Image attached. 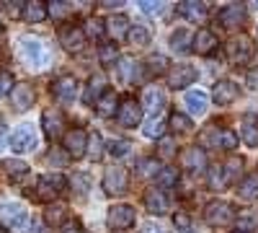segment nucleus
<instances>
[{
	"label": "nucleus",
	"mask_w": 258,
	"mask_h": 233,
	"mask_svg": "<svg viewBox=\"0 0 258 233\" xmlns=\"http://www.w3.org/2000/svg\"><path fill=\"white\" fill-rule=\"evenodd\" d=\"M59 44L68 52H80L85 47V31L80 26H73V24L62 26L59 29Z\"/></svg>",
	"instance_id": "obj_10"
},
{
	"label": "nucleus",
	"mask_w": 258,
	"mask_h": 233,
	"mask_svg": "<svg viewBox=\"0 0 258 233\" xmlns=\"http://www.w3.org/2000/svg\"><path fill=\"white\" fill-rule=\"evenodd\" d=\"M232 225H235V230H240V233L255 230V228H258V207H245V210H240V213L235 215Z\"/></svg>",
	"instance_id": "obj_20"
},
{
	"label": "nucleus",
	"mask_w": 258,
	"mask_h": 233,
	"mask_svg": "<svg viewBox=\"0 0 258 233\" xmlns=\"http://www.w3.org/2000/svg\"><path fill=\"white\" fill-rule=\"evenodd\" d=\"M0 233H8V230H3V228H0Z\"/></svg>",
	"instance_id": "obj_59"
},
{
	"label": "nucleus",
	"mask_w": 258,
	"mask_h": 233,
	"mask_svg": "<svg viewBox=\"0 0 258 233\" xmlns=\"http://www.w3.org/2000/svg\"><path fill=\"white\" fill-rule=\"evenodd\" d=\"M145 205L153 215H165L168 213V200L163 195V189H150V192L145 195Z\"/></svg>",
	"instance_id": "obj_25"
},
{
	"label": "nucleus",
	"mask_w": 258,
	"mask_h": 233,
	"mask_svg": "<svg viewBox=\"0 0 258 233\" xmlns=\"http://www.w3.org/2000/svg\"><path fill=\"white\" fill-rule=\"evenodd\" d=\"M24 16L31 21V24H41V21L47 18V6L44 3H24Z\"/></svg>",
	"instance_id": "obj_33"
},
{
	"label": "nucleus",
	"mask_w": 258,
	"mask_h": 233,
	"mask_svg": "<svg viewBox=\"0 0 258 233\" xmlns=\"http://www.w3.org/2000/svg\"><path fill=\"white\" fill-rule=\"evenodd\" d=\"M238 197L245 202L258 200V174H248L240 184H238Z\"/></svg>",
	"instance_id": "obj_29"
},
{
	"label": "nucleus",
	"mask_w": 258,
	"mask_h": 233,
	"mask_svg": "<svg viewBox=\"0 0 258 233\" xmlns=\"http://www.w3.org/2000/svg\"><path fill=\"white\" fill-rule=\"evenodd\" d=\"M209 187H212V189H222V187H227V181H225V176H222V168H217V171H212V174H209Z\"/></svg>",
	"instance_id": "obj_48"
},
{
	"label": "nucleus",
	"mask_w": 258,
	"mask_h": 233,
	"mask_svg": "<svg viewBox=\"0 0 258 233\" xmlns=\"http://www.w3.org/2000/svg\"><path fill=\"white\" fill-rule=\"evenodd\" d=\"M191 50L197 52V55H212L214 50H217V36H214L209 29H199L197 36L191 39Z\"/></svg>",
	"instance_id": "obj_19"
},
{
	"label": "nucleus",
	"mask_w": 258,
	"mask_h": 233,
	"mask_svg": "<svg viewBox=\"0 0 258 233\" xmlns=\"http://www.w3.org/2000/svg\"><path fill=\"white\" fill-rule=\"evenodd\" d=\"M116 119L121 127H137L142 122V107L135 99H124L121 107L116 109Z\"/></svg>",
	"instance_id": "obj_11"
},
{
	"label": "nucleus",
	"mask_w": 258,
	"mask_h": 233,
	"mask_svg": "<svg viewBox=\"0 0 258 233\" xmlns=\"http://www.w3.org/2000/svg\"><path fill=\"white\" fill-rule=\"evenodd\" d=\"M163 130H165V122L163 119H150L147 127H145V135L147 137H163Z\"/></svg>",
	"instance_id": "obj_43"
},
{
	"label": "nucleus",
	"mask_w": 258,
	"mask_h": 233,
	"mask_svg": "<svg viewBox=\"0 0 258 233\" xmlns=\"http://www.w3.org/2000/svg\"><path fill=\"white\" fill-rule=\"evenodd\" d=\"M248 86L258 91V68H253V70L248 73Z\"/></svg>",
	"instance_id": "obj_55"
},
{
	"label": "nucleus",
	"mask_w": 258,
	"mask_h": 233,
	"mask_svg": "<svg viewBox=\"0 0 258 233\" xmlns=\"http://www.w3.org/2000/svg\"><path fill=\"white\" fill-rule=\"evenodd\" d=\"M129 148H132V143H129V140H111L109 143V153L116 156V158H121V156L129 153Z\"/></svg>",
	"instance_id": "obj_42"
},
{
	"label": "nucleus",
	"mask_w": 258,
	"mask_h": 233,
	"mask_svg": "<svg viewBox=\"0 0 258 233\" xmlns=\"http://www.w3.org/2000/svg\"><path fill=\"white\" fill-rule=\"evenodd\" d=\"M47 16H52L54 21L68 18V16H73V3H68V0H57V3L47 6Z\"/></svg>",
	"instance_id": "obj_35"
},
{
	"label": "nucleus",
	"mask_w": 258,
	"mask_h": 233,
	"mask_svg": "<svg viewBox=\"0 0 258 233\" xmlns=\"http://www.w3.org/2000/svg\"><path fill=\"white\" fill-rule=\"evenodd\" d=\"M170 124H173L176 132H188V130H191V119H188L186 114H178V112L170 117Z\"/></svg>",
	"instance_id": "obj_45"
},
{
	"label": "nucleus",
	"mask_w": 258,
	"mask_h": 233,
	"mask_svg": "<svg viewBox=\"0 0 258 233\" xmlns=\"http://www.w3.org/2000/svg\"><path fill=\"white\" fill-rule=\"evenodd\" d=\"M245 16H248V11H245V6H240V3H230V6H225V8L220 11V21H222V26H227V29L243 26V24H245Z\"/></svg>",
	"instance_id": "obj_14"
},
{
	"label": "nucleus",
	"mask_w": 258,
	"mask_h": 233,
	"mask_svg": "<svg viewBox=\"0 0 258 233\" xmlns=\"http://www.w3.org/2000/svg\"><path fill=\"white\" fill-rule=\"evenodd\" d=\"M34 145H36V130L31 124H21L18 130L11 135V151H16V153L34 151Z\"/></svg>",
	"instance_id": "obj_9"
},
{
	"label": "nucleus",
	"mask_w": 258,
	"mask_h": 233,
	"mask_svg": "<svg viewBox=\"0 0 258 233\" xmlns=\"http://www.w3.org/2000/svg\"><path fill=\"white\" fill-rule=\"evenodd\" d=\"M160 174V166H158V161H153V158H147V161H142L140 163V176H158Z\"/></svg>",
	"instance_id": "obj_44"
},
{
	"label": "nucleus",
	"mask_w": 258,
	"mask_h": 233,
	"mask_svg": "<svg viewBox=\"0 0 258 233\" xmlns=\"http://www.w3.org/2000/svg\"><path fill=\"white\" fill-rule=\"evenodd\" d=\"M197 75L199 73L194 65H173L168 73V83H170V88H186L197 80Z\"/></svg>",
	"instance_id": "obj_13"
},
{
	"label": "nucleus",
	"mask_w": 258,
	"mask_h": 233,
	"mask_svg": "<svg viewBox=\"0 0 258 233\" xmlns=\"http://www.w3.org/2000/svg\"><path fill=\"white\" fill-rule=\"evenodd\" d=\"M6 11H8L11 18H21V16H24V3H8Z\"/></svg>",
	"instance_id": "obj_53"
},
{
	"label": "nucleus",
	"mask_w": 258,
	"mask_h": 233,
	"mask_svg": "<svg viewBox=\"0 0 258 233\" xmlns=\"http://www.w3.org/2000/svg\"><path fill=\"white\" fill-rule=\"evenodd\" d=\"M31 101H34V88L29 86V83H18V86H13L11 104H13L16 112H26L31 107Z\"/></svg>",
	"instance_id": "obj_16"
},
{
	"label": "nucleus",
	"mask_w": 258,
	"mask_h": 233,
	"mask_svg": "<svg viewBox=\"0 0 258 233\" xmlns=\"http://www.w3.org/2000/svg\"><path fill=\"white\" fill-rule=\"evenodd\" d=\"M140 8H142L145 13H150V16H155V13H160V11H163V3H153V0H142Z\"/></svg>",
	"instance_id": "obj_50"
},
{
	"label": "nucleus",
	"mask_w": 258,
	"mask_h": 233,
	"mask_svg": "<svg viewBox=\"0 0 258 233\" xmlns=\"http://www.w3.org/2000/svg\"><path fill=\"white\" fill-rule=\"evenodd\" d=\"M52 91H54V96H57L59 101L70 104V101L75 99V94H78V83H75L73 75H62V78H57V80L52 83Z\"/></svg>",
	"instance_id": "obj_17"
},
{
	"label": "nucleus",
	"mask_w": 258,
	"mask_h": 233,
	"mask_svg": "<svg viewBox=\"0 0 258 233\" xmlns=\"http://www.w3.org/2000/svg\"><path fill=\"white\" fill-rule=\"evenodd\" d=\"M183 104L188 107V112H191L194 117H202V114L207 112L209 96H207L204 91H186V96H183Z\"/></svg>",
	"instance_id": "obj_22"
},
{
	"label": "nucleus",
	"mask_w": 258,
	"mask_h": 233,
	"mask_svg": "<svg viewBox=\"0 0 258 233\" xmlns=\"http://www.w3.org/2000/svg\"><path fill=\"white\" fill-rule=\"evenodd\" d=\"M64 184H68V181H64L62 174H44V176H39V181H36V197L41 202H52L64 189Z\"/></svg>",
	"instance_id": "obj_4"
},
{
	"label": "nucleus",
	"mask_w": 258,
	"mask_h": 233,
	"mask_svg": "<svg viewBox=\"0 0 258 233\" xmlns=\"http://www.w3.org/2000/svg\"><path fill=\"white\" fill-rule=\"evenodd\" d=\"M142 101H145V107L150 112H160L165 107V94L158 88V86H147L145 94H142Z\"/></svg>",
	"instance_id": "obj_28"
},
{
	"label": "nucleus",
	"mask_w": 258,
	"mask_h": 233,
	"mask_svg": "<svg viewBox=\"0 0 258 233\" xmlns=\"http://www.w3.org/2000/svg\"><path fill=\"white\" fill-rule=\"evenodd\" d=\"M126 39L132 41L135 47H147V44H150V31H147L145 26H129Z\"/></svg>",
	"instance_id": "obj_36"
},
{
	"label": "nucleus",
	"mask_w": 258,
	"mask_h": 233,
	"mask_svg": "<svg viewBox=\"0 0 258 233\" xmlns=\"http://www.w3.org/2000/svg\"><path fill=\"white\" fill-rule=\"evenodd\" d=\"M181 166L188 168V171H204L207 166V156L202 148H186V151L181 153Z\"/></svg>",
	"instance_id": "obj_21"
},
{
	"label": "nucleus",
	"mask_w": 258,
	"mask_h": 233,
	"mask_svg": "<svg viewBox=\"0 0 258 233\" xmlns=\"http://www.w3.org/2000/svg\"><path fill=\"white\" fill-rule=\"evenodd\" d=\"M135 220H137V215H135V207L132 205H111L109 207V215H106V223H109V228H114V230L132 228Z\"/></svg>",
	"instance_id": "obj_5"
},
{
	"label": "nucleus",
	"mask_w": 258,
	"mask_h": 233,
	"mask_svg": "<svg viewBox=\"0 0 258 233\" xmlns=\"http://www.w3.org/2000/svg\"><path fill=\"white\" fill-rule=\"evenodd\" d=\"M116 73H119V80H121V83H132V80L137 78V62H135L132 57H124V60H119Z\"/></svg>",
	"instance_id": "obj_31"
},
{
	"label": "nucleus",
	"mask_w": 258,
	"mask_h": 233,
	"mask_svg": "<svg viewBox=\"0 0 258 233\" xmlns=\"http://www.w3.org/2000/svg\"><path fill=\"white\" fill-rule=\"evenodd\" d=\"M212 130L204 135V137H209L217 148H225V151H232V148H238V135L235 132H230V130H217L214 132V124H209Z\"/></svg>",
	"instance_id": "obj_24"
},
{
	"label": "nucleus",
	"mask_w": 258,
	"mask_h": 233,
	"mask_svg": "<svg viewBox=\"0 0 258 233\" xmlns=\"http://www.w3.org/2000/svg\"><path fill=\"white\" fill-rule=\"evenodd\" d=\"M96 112H98V117H114V112H116V96H114V91H106L96 101Z\"/></svg>",
	"instance_id": "obj_30"
},
{
	"label": "nucleus",
	"mask_w": 258,
	"mask_h": 233,
	"mask_svg": "<svg viewBox=\"0 0 258 233\" xmlns=\"http://www.w3.org/2000/svg\"><path fill=\"white\" fill-rule=\"evenodd\" d=\"M253 52H255V44H253V39L245 36V34L235 36L227 44V57H230L232 65H245V62H250Z\"/></svg>",
	"instance_id": "obj_3"
},
{
	"label": "nucleus",
	"mask_w": 258,
	"mask_h": 233,
	"mask_svg": "<svg viewBox=\"0 0 258 233\" xmlns=\"http://www.w3.org/2000/svg\"><path fill=\"white\" fill-rule=\"evenodd\" d=\"M88 34H91L93 39H98V36L103 34V24H101L98 18H91V21H88Z\"/></svg>",
	"instance_id": "obj_51"
},
{
	"label": "nucleus",
	"mask_w": 258,
	"mask_h": 233,
	"mask_svg": "<svg viewBox=\"0 0 258 233\" xmlns=\"http://www.w3.org/2000/svg\"><path fill=\"white\" fill-rule=\"evenodd\" d=\"M191 31H186V29H178V31H173V36H170V47H173L178 55H186V52H191Z\"/></svg>",
	"instance_id": "obj_32"
},
{
	"label": "nucleus",
	"mask_w": 258,
	"mask_h": 233,
	"mask_svg": "<svg viewBox=\"0 0 258 233\" xmlns=\"http://www.w3.org/2000/svg\"><path fill=\"white\" fill-rule=\"evenodd\" d=\"M176 228H178V233H188L191 230V220L186 218V215H176Z\"/></svg>",
	"instance_id": "obj_54"
},
{
	"label": "nucleus",
	"mask_w": 258,
	"mask_h": 233,
	"mask_svg": "<svg viewBox=\"0 0 258 233\" xmlns=\"http://www.w3.org/2000/svg\"><path fill=\"white\" fill-rule=\"evenodd\" d=\"M62 233H80V223L78 220H73V223H68L62 228Z\"/></svg>",
	"instance_id": "obj_56"
},
{
	"label": "nucleus",
	"mask_w": 258,
	"mask_h": 233,
	"mask_svg": "<svg viewBox=\"0 0 258 233\" xmlns=\"http://www.w3.org/2000/svg\"><path fill=\"white\" fill-rule=\"evenodd\" d=\"M176 140L173 137H160V143H158V156L163 158V161H170V158H176Z\"/></svg>",
	"instance_id": "obj_37"
},
{
	"label": "nucleus",
	"mask_w": 258,
	"mask_h": 233,
	"mask_svg": "<svg viewBox=\"0 0 258 233\" xmlns=\"http://www.w3.org/2000/svg\"><path fill=\"white\" fill-rule=\"evenodd\" d=\"M62 148L68 151V156L73 158H83L85 151H88V132L80 130V127H73L62 135Z\"/></svg>",
	"instance_id": "obj_6"
},
{
	"label": "nucleus",
	"mask_w": 258,
	"mask_h": 233,
	"mask_svg": "<svg viewBox=\"0 0 258 233\" xmlns=\"http://www.w3.org/2000/svg\"><path fill=\"white\" fill-rule=\"evenodd\" d=\"M11 86H13L11 73H0V96H6V94L11 91Z\"/></svg>",
	"instance_id": "obj_52"
},
{
	"label": "nucleus",
	"mask_w": 258,
	"mask_h": 233,
	"mask_svg": "<svg viewBox=\"0 0 258 233\" xmlns=\"http://www.w3.org/2000/svg\"><path fill=\"white\" fill-rule=\"evenodd\" d=\"M18 55H21V60H24L29 68H34V70L44 68L47 62H49V52H47V47L41 44L39 39H34V36H24V39H21Z\"/></svg>",
	"instance_id": "obj_1"
},
{
	"label": "nucleus",
	"mask_w": 258,
	"mask_h": 233,
	"mask_svg": "<svg viewBox=\"0 0 258 233\" xmlns=\"http://www.w3.org/2000/svg\"><path fill=\"white\" fill-rule=\"evenodd\" d=\"M98 60H101V65H114V62L119 60L116 44H103V47L98 50Z\"/></svg>",
	"instance_id": "obj_38"
},
{
	"label": "nucleus",
	"mask_w": 258,
	"mask_h": 233,
	"mask_svg": "<svg viewBox=\"0 0 258 233\" xmlns=\"http://www.w3.org/2000/svg\"><path fill=\"white\" fill-rule=\"evenodd\" d=\"M145 233H163L160 225H145Z\"/></svg>",
	"instance_id": "obj_57"
},
{
	"label": "nucleus",
	"mask_w": 258,
	"mask_h": 233,
	"mask_svg": "<svg viewBox=\"0 0 258 233\" xmlns=\"http://www.w3.org/2000/svg\"><path fill=\"white\" fill-rule=\"evenodd\" d=\"M88 148H91L93 161H98L101 158V135L98 132H93V137H88Z\"/></svg>",
	"instance_id": "obj_49"
},
{
	"label": "nucleus",
	"mask_w": 258,
	"mask_h": 233,
	"mask_svg": "<svg viewBox=\"0 0 258 233\" xmlns=\"http://www.w3.org/2000/svg\"><path fill=\"white\" fill-rule=\"evenodd\" d=\"M147 70H150V73H155V75L165 73V70H168V57H163V55L147 57Z\"/></svg>",
	"instance_id": "obj_40"
},
{
	"label": "nucleus",
	"mask_w": 258,
	"mask_h": 233,
	"mask_svg": "<svg viewBox=\"0 0 258 233\" xmlns=\"http://www.w3.org/2000/svg\"><path fill=\"white\" fill-rule=\"evenodd\" d=\"M106 31H109V36L114 39V41H121V39H126V31H129V18L126 16H111L109 21H106Z\"/></svg>",
	"instance_id": "obj_26"
},
{
	"label": "nucleus",
	"mask_w": 258,
	"mask_h": 233,
	"mask_svg": "<svg viewBox=\"0 0 258 233\" xmlns=\"http://www.w3.org/2000/svg\"><path fill=\"white\" fill-rule=\"evenodd\" d=\"M3 168H6V174L11 176V181H21L29 174V166L24 161H3Z\"/></svg>",
	"instance_id": "obj_34"
},
{
	"label": "nucleus",
	"mask_w": 258,
	"mask_h": 233,
	"mask_svg": "<svg viewBox=\"0 0 258 233\" xmlns=\"http://www.w3.org/2000/svg\"><path fill=\"white\" fill-rule=\"evenodd\" d=\"M240 168H243V158H230V161H227V168H225V181L232 184L235 176L240 174Z\"/></svg>",
	"instance_id": "obj_41"
},
{
	"label": "nucleus",
	"mask_w": 258,
	"mask_h": 233,
	"mask_svg": "<svg viewBox=\"0 0 258 233\" xmlns=\"http://www.w3.org/2000/svg\"><path fill=\"white\" fill-rule=\"evenodd\" d=\"M3 130H6V119H3V117H0V132H3Z\"/></svg>",
	"instance_id": "obj_58"
},
{
	"label": "nucleus",
	"mask_w": 258,
	"mask_h": 233,
	"mask_svg": "<svg viewBox=\"0 0 258 233\" xmlns=\"http://www.w3.org/2000/svg\"><path fill=\"white\" fill-rule=\"evenodd\" d=\"M64 218H68V207H64V205H49V210H47V223L59 225Z\"/></svg>",
	"instance_id": "obj_39"
},
{
	"label": "nucleus",
	"mask_w": 258,
	"mask_h": 233,
	"mask_svg": "<svg viewBox=\"0 0 258 233\" xmlns=\"http://www.w3.org/2000/svg\"><path fill=\"white\" fill-rule=\"evenodd\" d=\"M155 179H158L160 189H165V187H173L178 176H176V168H165V171H160V174H158Z\"/></svg>",
	"instance_id": "obj_47"
},
{
	"label": "nucleus",
	"mask_w": 258,
	"mask_h": 233,
	"mask_svg": "<svg viewBox=\"0 0 258 233\" xmlns=\"http://www.w3.org/2000/svg\"><path fill=\"white\" fill-rule=\"evenodd\" d=\"M204 220L207 225L212 228H225V225H232L235 220V207L225 200H217V202H209L207 210H204Z\"/></svg>",
	"instance_id": "obj_2"
},
{
	"label": "nucleus",
	"mask_w": 258,
	"mask_h": 233,
	"mask_svg": "<svg viewBox=\"0 0 258 233\" xmlns=\"http://www.w3.org/2000/svg\"><path fill=\"white\" fill-rule=\"evenodd\" d=\"M41 124H44V132L49 140H57L64 135V114L59 109H44V114H41Z\"/></svg>",
	"instance_id": "obj_12"
},
{
	"label": "nucleus",
	"mask_w": 258,
	"mask_h": 233,
	"mask_svg": "<svg viewBox=\"0 0 258 233\" xmlns=\"http://www.w3.org/2000/svg\"><path fill=\"white\" fill-rule=\"evenodd\" d=\"M240 137L248 148H258V114L248 112L240 117Z\"/></svg>",
	"instance_id": "obj_15"
},
{
	"label": "nucleus",
	"mask_w": 258,
	"mask_h": 233,
	"mask_svg": "<svg viewBox=\"0 0 258 233\" xmlns=\"http://www.w3.org/2000/svg\"><path fill=\"white\" fill-rule=\"evenodd\" d=\"M212 96H214V101H217L220 107H230V104L238 99V86H235L232 80H217L214 83Z\"/></svg>",
	"instance_id": "obj_18"
},
{
	"label": "nucleus",
	"mask_w": 258,
	"mask_h": 233,
	"mask_svg": "<svg viewBox=\"0 0 258 233\" xmlns=\"http://www.w3.org/2000/svg\"><path fill=\"white\" fill-rule=\"evenodd\" d=\"M183 18L194 21V24H202V21L207 18V6L204 3H194V0H186V3H178L176 8Z\"/></svg>",
	"instance_id": "obj_23"
},
{
	"label": "nucleus",
	"mask_w": 258,
	"mask_h": 233,
	"mask_svg": "<svg viewBox=\"0 0 258 233\" xmlns=\"http://www.w3.org/2000/svg\"><path fill=\"white\" fill-rule=\"evenodd\" d=\"M0 220H3L8 228H26L29 225V210L18 202L3 205L0 207Z\"/></svg>",
	"instance_id": "obj_7"
},
{
	"label": "nucleus",
	"mask_w": 258,
	"mask_h": 233,
	"mask_svg": "<svg viewBox=\"0 0 258 233\" xmlns=\"http://www.w3.org/2000/svg\"><path fill=\"white\" fill-rule=\"evenodd\" d=\"M126 184H129L126 168H121V166L106 168V174H103V189H106L109 195H121V192H126Z\"/></svg>",
	"instance_id": "obj_8"
},
{
	"label": "nucleus",
	"mask_w": 258,
	"mask_h": 233,
	"mask_svg": "<svg viewBox=\"0 0 258 233\" xmlns=\"http://www.w3.org/2000/svg\"><path fill=\"white\" fill-rule=\"evenodd\" d=\"M103 94H106V78H103L101 73H96V75L88 80V88H85L83 101H85V104H93V101H98Z\"/></svg>",
	"instance_id": "obj_27"
},
{
	"label": "nucleus",
	"mask_w": 258,
	"mask_h": 233,
	"mask_svg": "<svg viewBox=\"0 0 258 233\" xmlns=\"http://www.w3.org/2000/svg\"><path fill=\"white\" fill-rule=\"evenodd\" d=\"M88 187H91L88 174H73V189L78 195H85V192H88Z\"/></svg>",
	"instance_id": "obj_46"
}]
</instances>
